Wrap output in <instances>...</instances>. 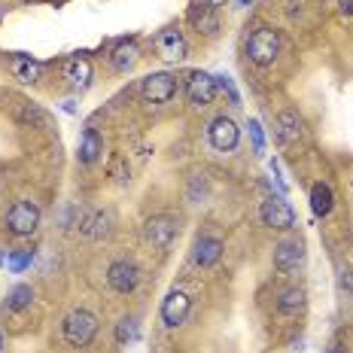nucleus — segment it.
<instances>
[{"mask_svg": "<svg viewBox=\"0 0 353 353\" xmlns=\"http://www.w3.org/2000/svg\"><path fill=\"white\" fill-rule=\"evenodd\" d=\"M94 335H98V317H94L92 311H85V307L70 311L61 323V338H64V344L73 347V350L88 347V344L94 341Z\"/></svg>", "mask_w": 353, "mask_h": 353, "instance_id": "f257e3e1", "label": "nucleus"}, {"mask_svg": "<svg viewBox=\"0 0 353 353\" xmlns=\"http://www.w3.org/2000/svg\"><path fill=\"white\" fill-rule=\"evenodd\" d=\"M244 52L253 64L268 68V64H274L277 55H281V34H277L274 28H256V31L247 37Z\"/></svg>", "mask_w": 353, "mask_h": 353, "instance_id": "f03ea898", "label": "nucleus"}, {"mask_svg": "<svg viewBox=\"0 0 353 353\" xmlns=\"http://www.w3.org/2000/svg\"><path fill=\"white\" fill-rule=\"evenodd\" d=\"M6 232L16 234V238H28L40 229V208L34 201H16L6 210Z\"/></svg>", "mask_w": 353, "mask_h": 353, "instance_id": "7ed1b4c3", "label": "nucleus"}, {"mask_svg": "<svg viewBox=\"0 0 353 353\" xmlns=\"http://www.w3.org/2000/svg\"><path fill=\"white\" fill-rule=\"evenodd\" d=\"M216 77L208 70H192L189 73V79H186V101H189V107H195V110H204V107H210L213 101H216Z\"/></svg>", "mask_w": 353, "mask_h": 353, "instance_id": "20e7f679", "label": "nucleus"}, {"mask_svg": "<svg viewBox=\"0 0 353 353\" xmlns=\"http://www.w3.org/2000/svg\"><path fill=\"white\" fill-rule=\"evenodd\" d=\"M259 219L268 229H277V232H286L296 225V210L290 208V201H286L283 195H271L262 201L259 208Z\"/></svg>", "mask_w": 353, "mask_h": 353, "instance_id": "39448f33", "label": "nucleus"}, {"mask_svg": "<svg viewBox=\"0 0 353 353\" xmlns=\"http://www.w3.org/2000/svg\"><path fill=\"white\" fill-rule=\"evenodd\" d=\"M208 141L216 152H232V150H238V143H241V128L234 125L232 116H216V119L208 125Z\"/></svg>", "mask_w": 353, "mask_h": 353, "instance_id": "423d86ee", "label": "nucleus"}, {"mask_svg": "<svg viewBox=\"0 0 353 353\" xmlns=\"http://www.w3.org/2000/svg\"><path fill=\"white\" fill-rule=\"evenodd\" d=\"M152 46H156V55L161 58V61H168V64H176V61H183V58L189 55L186 37H183V31H176V28H165V31H159L156 40H152Z\"/></svg>", "mask_w": 353, "mask_h": 353, "instance_id": "0eeeda50", "label": "nucleus"}, {"mask_svg": "<svg viewBox=\"0 0 353 353\" xmlns=\"http://www.w3.org/2000/svg\"><path fill=\"white\" fill-rule=\"evenodd\" d=\"M174 234H176V219L168 216V213H156V216H150L143 223L146 244L156 247V250H168V247H171Z\"/></svg>", "mask_w": 353, "mask_h": 353, "instance_id": "6e6552de", "label": "nucleus"}, {"mask_svg": "<svg viewBox=\"0 0 353 353\" xmlns=\"http://www.w3.org/2000/svg\"><path fill=\"white\" fill-rule=\"evenodd\" d=\"M189 311H192V299L186 296L183 290H171L161 301V323H165L168 329H176L183 326V323L189 320Z\"/></svg>", "mask_w": 353, "mask_h": 353, "instance_id": "1a4fd4ad", "label": "nucleus"}, {"mask_svg": "<svg viewBox=\"0 0 353 353\" xmlns=\"http://www.w3.org/2000/svg\"><path fill=\"white\" fill-rule=\"evenodd\" d=\"M107 283L113 286L116 292L128 296V292H134L137 283H141V268H137L131 259H116L107 271Z\"/></svg>", "mask_w": 353, "mask_h": 353, "instance_id": "9d476101", "label": "nucleus"}, {"mask_svg": "<svg viewBox=\"0 0 353 353\" xmlns=\"http://www.w3.org/2000/svg\"><path fill=\"white\" fill-rule=\"evenodd\" d=\"M141 92L150 104H168V101L176 94V79L171 73H150V77L143 79Z\"/></svg>", "mask_w": 353, "mask_h": 353, "instance_id": "9b49d317", "label": "nucleus"}, {"mask_svg": "<svg viewBox=\"0 0 353 353\" xmlns=\"http://www.w3.org/2000/svg\"><path fill=\"white\" fill-rule=\"evenodd\" d=\"M305 262V244L299 238H283L274 244V268L277 271H292Z\"/></svg>", "mask_w": 353, "mask_h": 353, "instance_id": "f8f14e48", "label": "nucleus"}, {"mask_svg": "<svg viewBox=\"0 0 353 353\" xmlns=\"http://www.w3.org/2000/svg\"><path fill=\"white\" fill-rule=\"evenodd\" d=\"M219 256H223V241L213 238V234H201V238L195 241L192 247V262L201 265V268H210V265L219 262Z\"/></svg>", "mask_w": 353, "mask_h": 353, "instance_id": "ddd939ff", "label": "nucleus"}, {"mask_svg": "<svg viewBox=\"0 0 353 353\" xmlns=\"http://www.w3.org/2000/svg\"><path fill=\"white\" fill-rule=\"evenodd\" d=\"M189 25L198 28V31L204 34H216L219 31V19H216V10H213L210 3H204V0H195L192 6H189Z\"/></svg>", "mask_w": 353, "mask_h": 353, "instance_id": "4468645a", "label": "nucleus"}, {"mask_svg": "<svg viewBox=\"0 0 353 353\" xmlns=\"http://www.w3.org/2000/svg\"><path fill=\"white\" fill-rule=\"evenodd\" d=\"M10 70H12V77L19 79V83H37L40 79V73H43V64L37 61V58L31 55H25V52H16V55H10Z\"/></svg>", "mask_w": 353, "mask_h": 353, "instance_id": "2eb2a0df", "label": "nucleus"}, {"mask_svg": "<svg viewBox=\"0 0 353 353\" xmlns=\"http://www.w3.org/2000/svg\"><path fill=\"white\" fill-rule=\"evenodd\" d=\"M92 77H94V70H92V61H88V58L73 55V58L64 61V79H68L70 85L88 88V85H92Z\"/></svg>", "mask_w": 353, "mask_h": 353, "instance_id": "dca6fc26", "label": "nucleus"}, {"mask_svg": "<svg viewBox=\"0 0 353 353\" xmlns=\"http://www.w3.org/2000/svg\"><path fill=\"white\" fill-rule=\"evenodd\" d=\"M110 61H113L116 70L128 73L137 68V61H141V46H137V40H125L119 46L113 49V55H110Z\"/></svg>", "mask_w": 353, "mask_h": 353, "instance_id": "f3484780", "label": "nucleus"}, {"mask_svg": "<svg viewBox=\"0 0 353 353\" xmlns=\"http://www.w3.org/2000/svg\"><path fill=\"white\" fill-rule=\"evenodd\" d=\"M104 152V141H101V134L94 128H85L83 137H79V165H92V161H98V156Z\"/></svg>", "mask_w": 353, "mask_h": 353, "instance_id": "a211bd4d", "label": "nucleus"}, {"mask_svg": "<svg viewBox=\"0 0 353 353\" xmlns=\"http://www.w3.org/2000/svg\"><path fill=\"white\" fill-rule=\"evenodd\" d=\"M332 208H335L332 186H329V183H314L311 186V210H314V216H329Z\"/></svg>", "mask_w": 353, "mask_h": 353, "instance_id": "6ab92c4d", "label": "nucleus"}, {"mask_svg": "<svg viewBox=\"0 0 353 353\" xmlns=\"http://www.w3.org/2000/svg\"><path fill=\"white\" fill-rule=\"evenodd\" d=\"M305 305V290L301 286H290V290L277 292V311L281 314H296Z\"/></svg>", "mask_w": 353, "mask_h": 353, "instance_id": "aec40b11", "label": "nucleus"}, {"mask_svg": "<svg viewBox=\"0 0 353 353\" xmlns=\"http://www.w3.org/2000/svg\"><path fill=\"white\" fill-rule=\"evenodd\" d=\"M277 125H281V141H283V143L299 141V134H301V119H299L296 110H283L281 119H277Z\"/></svg>", "mask_w": 353, "mask_h": 353, "instance_id": "412c9836", "label": "nucleus"}, {"mask_svg": "<svg viewBox=\"0 0 353 353\" xmlns=\"http://www.w3.org/2000/svg\"><path fill=\"white\" fill-rule=\"evenodd\" d=\"M83 234L88 241H101L110 234V213H94L83 223Z\"/></svg>", "mask_w": 353, "mask_h": 353, "instance_id": "4be33fe9", "label": "nucleus"}, {"mask_svg": "<svg viewBox=\"0 0 353 353\" xmlns=\"http://www.w3.org/2000/svg\"><path fill=\"white\" fill-rule=\"evenodd\" d=\"M31 301H34V290L28 283H19V286H12L10 296H6V307H10V311H25V307H31Z\"/></svg>", "mask_w": 353, "mask_h": 353, "instance_id": "5701e85b", "label": "nucleus"}, {"mask_svg": "<svg viewBox=\"0 0 353 353\" xmlns=\"http://www.w3.org/2000/svg\"><path fill=\"white\" fill-rule=\"evenodd\" d=\"M31 262H34V250H10V256H6V271L21 274L25 268H31Z\"/></svg>", "mask_w": 353, "mask_h": 353, "instance_id": "b1692460", "label": "nucleus"}, {"mask_svg": "<svg viewBox=\"0 0 353 353\" xmlns=\"http://www.w3.org/2000/svg\"><path fill=\"white\" fill-rule=\"evenodd\" d=\"M137 338H141V323H137L134 317L119 320V326H116V341L128 344V341H137Z\"/></svg>", "mask_w": 353, "mask_h": 353, "instance_id": "393cba45", "label": "nucleus"}, {"mask_svg": "<svg viewBox=\"0 0 353 353\" xmlns=\"http://www.w3.org/2000/svg\"><path fill=\"white\" fill-rule=\"evenodd\" d=\"M247 134H250V143H253V156H265V131L259 119H247Z\"/></svg>", "mask_w": 353, "mask_h": 353, "instance_id": "a878e982", "label": "nucleus"}, {"mask_svg": "<svg viewBox=\"0 0 353 353\" xmlns=\"http://www.w3.org/2000/svg\"><path fill=\"white\" fill-rule=\"evenodd\" d=\"M110 174L116 176L119 183H128L131 180V171H128V161H125L122 152H116L113 159H110Z\"/></svg>", "mask_w": 353, "mask_h": 353, "instance_id": "bb28decb", "label": "nucleus"}, {"mask_svg": "<svg viewBox=\"0 0 353 353\" xmlns=\"http://www.w3.org/2000/svg\"><path fill=\"white\" fill-rule=\"evenodd\" d=\"M216 85H219V88H223V92H225V94H229V101H232V104H234V107H238V104H241V94H238V88H234V83H232V77H225V73H219V77H216Z\"/></svg>", "mask_w": 353, "mask_h": 353, "instance_id": "cd10ccee", "label": "nucleus"}, {"mask_svg": "<svg viewBox=\"0 0 353 353\" xmlns=\"http://www.w3.org/2000/svg\"><path fill=\"white\" fill-rule=\"evenodd\" d=\"M338 10H341L344 16H353V0H338Z\"/></svg>", "mask_w": 353, "mask_h": 353, "instance_id": "c85d7f7f", "label": "nucleus"}, {"mask_svg": "<svg viewBox=\"0 0 353 353\" xmlns=\"http://www.w3.org/2000/svg\"><path fill=\"white\" fill-rule=\"evenodd\" d=\"M344 286H347V290L353 292V268H350V271H344Z\"/></svg>", "mask_w": 353, "mask_h": 353, "instance_id": "c756f323", "label": "nucleus"}, {"mask_svg": "<svg viewBox=\"0 0 353 353\" xmlns=\"http://www.w3.org/2000/svg\"><path fill=\"white\" fill-rule=\"evenodd\" d=\"M204 3H210V6H213V10H216V6H223V3H225V0H204Z\"/></svg>", "mask_w": 353, "mask_h": 353, "instance_id": "7c9ffc66", "label": "nucleus"}, {"mask_svg": "<svg viewBox=\"0 0 353 353\" xmlns=\"http://www.w3.org/2000/svg\"><path fill=\"white\" fill-rule=\"evenodd\" d=\"M6 256H10V250H0V265H6Z\"/></svg>", "mask_w": 353, "mask_h": 353, "instance_id": "2f4dec72", "label": "nucleus"}, {"mask_svg": "<svg viewBox=\"0 0 353 353\" xmlns=\"http://www.w3.org/2000/svg\"><path fill=\"white\" fill-rule=\"evenodd\" d=\"M329 353H341V344H332V347H329Z\"/></svg>", "mask_w": 353, "mask_h": 353, "instance_id": "473e14b6", "label": "nucleus"}, {"mask_svg": "<svg viewBox=\"0 0 353 353\" xmlns=\"http://www.w3.org/2000/svg\"><path fill=\"white\" fill-rule=\"evenodd\" d=\"M238 3H241V6H250V0H238Z\"/></svg>", "mask_w": 353, "mask_h": 353, "instance_id": "72a5a7b5", "label": "nucleus"}, {"mask_svg": "<svg viewBox=\"0 0 353 353\" xmlns=\"http://www.w3.org/2000/svg\"><path fill=\"white\" fill-rule=\"evenodd\" d=\"M0 350H3V332H0Z\"/></svg>", "mask_w": 353, "mask_h": 353, "instance_id": "f704fd0d", "label": "nucleus"}]
</instances>
